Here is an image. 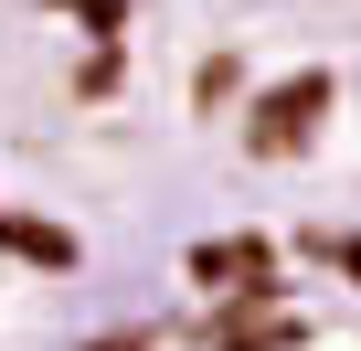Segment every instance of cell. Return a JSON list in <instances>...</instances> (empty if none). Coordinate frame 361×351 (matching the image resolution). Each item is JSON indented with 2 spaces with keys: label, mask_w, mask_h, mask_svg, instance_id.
<instances>
[{
  "label": "cell",
  "mask_w": 361,
  "mask_h": 351,
  "mask_svg": "<svg viewBox=\"0 0 361 351\" xmlns=\"http://www.w3.org/2000/svg\"><path fill=\"white\" fill-rule=\"evenodd\" d=\"M329 256H340V277H350V287H361V245H350V234H340V245H329Z\"/></svg>",
  "instance_id": "obj_6"
},
{
  "label": "cell",
  "mask_w": 361,
  "mask_h": 351,
  "mask_svg": "<svg viewBox=\"0 0 361 351\" xmlns=\"http://www.w3.org/2000/svg\"><path fill=\"white\" fill-rule=\"evenodd\" d=\"M287 340H298V319H276L266 298H255V309H224V319H213V351H287Z\"/></svg>",
  "instance_id": "obj_3"
},
{
  "label": "cell",
  "mask_w": 361,
  "mask_h": 351,
  "mask_svg": "<svg viewBox=\"0 0 361 351\" xmlns=\"http://www.w3.org/2000/svg\"><path fill=\"white\" fill-rule=\"evenodd\" d=\"M192 277H213V287H224V277H245V298H276V277H266V245H255V234H245V245H192Z\"/></svg>",
  "instance_id": "obj_2"
},
{
  "label": "cell",
  "mask_w": 361,
  "mask_h": 351,
  "mask_svg": "<svg viewBox=\"0 0 361 351\" xmlns=\"http://www.w3.org/2000/svg\"><path fill=\"white\" fill-rule=\"evenodd\" d=\"M0 245H11L22 266H75V234L64 224H32V213H0Z\"/></svg>",
  "instance_id": "obj_4"
},
{
  "label": "cell",
  "mask_w": 361,
  "mask_h": 351,
  "mask_svg": "<svg viewBox=\"0 0 361 351\" xmlns=\"http://www.w3.org/2000/svg\"><path fill=\"white\" fill-rule=\"evenodd\" d=\"M85 351H149V330H106V340H85Z\"/></svg>",
  "instance_id": "obj_5"
},
{
  "label": "cell",
  "mask_w": 361,
  "mask_h": 351,
  "mask_svg": "<svg viewBox=\"0 0 361 351\" xmlns=\"http://www.w3.org/2000/svg\"><path fill=\"white\" fill-rule=\"evenodd\" d=\"M319 107H329V75H298V85H276V96H266V117H255V149H298Z\"/></svg>",
  "instance_id": "obj_1"
}]
</instances>
